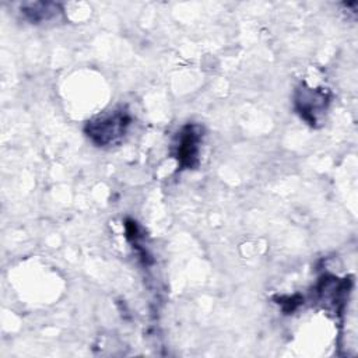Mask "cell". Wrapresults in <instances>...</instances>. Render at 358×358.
I'll list each match as a JSON object with an SVG mask.
<instances>
[{"instance_id":"6da1fadb","label":"cell","mask_w":358,"mask_h":358,"mask_svg":"<svg viewBox=\"0 0 358 358\" xmlns=\"http://www.w3.org/2000/svg\"><path fill=\"white\" fill-rule=\"evenodd\" d=\"M130 119L123 110H113L112 113L103 115L88 123V136L99 145H106L115 143L120 138Z\"/></svg>"},{"instance_id":"7a4b0ae2","label":"cell","mask_w":358,"mask_h":358,"mask_svg":"<svg viewBox=\"0 0 358 358\" xmlns=\"http://www.w3.org/2000/svg\"><path fill=\"white\" fill-rule=\"evenodd\" d=\"M197 144H199V133L194 131V127L189 126L183 129L179 136L178 144V158L183 165L190 166L193 159L197 158Z\"/></svg>"},{"instance_id":"3957f363","label":"cell","mask_w":358,"mask_h":358,"mask_svg":"<svg viewBox=\"0 0 358 358\" xmlns=\"http://www.w3.org/2000/svg\"><path fill=\"white\" fill-rule=\"evenodd\" d=\"M52 4H43V3H35V4H28L27 7H24V14L34 22H38V21H43V20H48L55 13H56V6L52 7V8H48L50 7Z\"/></svg>"}]
</instances>
